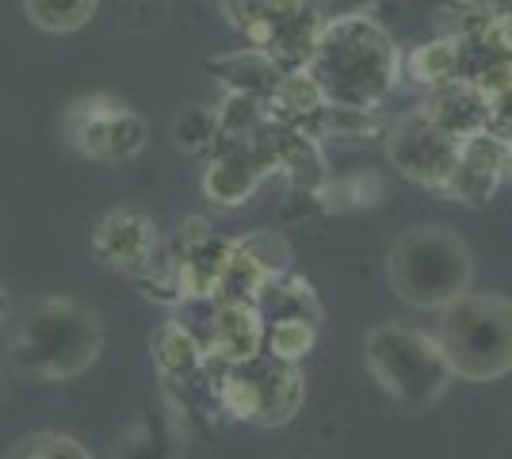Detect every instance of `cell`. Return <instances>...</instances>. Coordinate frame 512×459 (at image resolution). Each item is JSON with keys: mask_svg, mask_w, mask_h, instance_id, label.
<instances>
[{"mask_svg": "<svg viewBox=\"0 0 512 459\" xmlns=\"http://www.w3.org/2000/svg\"><path fill=\"white\" fill-rule=\"evenodd\" d=\"M4 368L27 383H69L104 352V322L77 299H27L8 314Z\"/></svg>", "mask_w": 512, "mask_h": 459, "instance_id": "cell-1", "label": "cell"}, {"mask_svg": "<svg viewBox=\"0 0 512 459\" xmlns=\"http://www.w3.org/2000/svg\"><path fill=\"white\" fill-rule=\"evenodd\" d=\"M402 73V54L371 16L325 20L310 77L325 92V104L371 111L390 96Z\"/></svg>", "mask_w": 512, "mask_h": 459, "instance_id": "cell-2", "label": "cell"}, {"mask_svg": "<svg viewBox=\"0 0 512 459\" xmlns=\"http://www.w3.org/2000/svg\"><path fill=\"white\" fill-rule=\"evenodd\" d=\"M390 287L413 310H444L474 284V253L451 226H409L390 245Z\"/></svg>", "mask_w": 512, "mask_h": 459, "instance_id": "cell-3", "label": "cell"}, {"mask_svg": "<svg viewBox=\"0 0 512 459\" xmlns=\"http://www.w3.org/2000/svg\"><path fill=\"white\" fill-rule=\"evenodd\" d=\"M432 337L455 379L497 383L512 372V299L467 291L440 310Z\"/></svg>", "mask_w": 512, "mask_h": 459, "instance_id": "cell-4", "label": "cell"}, {"mask_svg": "<svg viewBox=\"0 0 512 459\" xmlns=\"http://www.w3.org/2000/svg\"><path fill=\"white\" fill-rule=\"evenodd\" d=\"M363 364H367L371 379L402 410H413V414L436 406L455 379L436 337H428L421 329L398 326V322L375 326L363 337Z\"/></svg>", "mask_w": 512, "mask_h": 459, "instance_id": "cell-5", "label": "cell"}, {"mask_svg": "<svg viewBox=\"0 0 512 459\" xmlns=\"http://www.w3.org/2000/svg\"><path fill=\"white\" fill-rule=\"evenodd\" d=\"M222 406L249 425H287L302 406V375L295 364L256 352L241 364H230L222 379Z\"/></svg>", "mask_w": 512, "mask_h": 459, "instance_id": "cell-6", "label": "cell"}, {"mask_svg": "<svg viewBox=\"0 0 512 459\" xmlns=\"http://www.w3.org/2000/svg\"><path fill=\"white\" fill-rule=\"evenodd\" d=\"M65 134L77 150L92 157V161H130L134 153L146 150V119L138 111H130L119 100H107V96H92L73 104L69 119H65Z\"/></svg>", "mask_w": 512, "mask_h": 459, "instance_id": "cell-7", "label": "cell"}, {"mask_svg": "<svg viewBox=\"0 0 512 459\" xmlns=\"http://www.w3.org/2000/svg\"><path fill=\"white\" fill-rule=\"evenodd\" d=\"M455 157H459V138L440 131L421 108L409 111L390 134V161L398 165V173L436 192L448 184Z\"/></svg>", "mask_w": 512, "mask_h": 459, "instance_id": "cell-8", "label": "cell"}, {"mask_svg": "<svg viewBox=\"0 0 512 459\" xmlns=\"http://www.w3.org/2000/svg\"><path fill=\"white\" fill-rule=\"evenodd\" d=\"M272 169H279V165L268 138H256V134L241 138V142H230L226 150L214 153V161L207 165V176H203V192L218 207H241V203L253 199L260 180Z\"/></svg>", "mask_w": 512, "mask_h": 459, "instance_id": "cell-9", "label": "cell"}, {"mask_svg": "<svg viewBox=\"0 0 512 459\" xmlns=\"http://www.w3.org/2000/svg\"><path fill=\"white\" fill-rule=\"evenodd\" d=\"M505 169H509V142L493 131H478L459 142L455 169H451L448 184L440 192L448 199H455V203L482 207L497 192Z\"/></svg>", "mask_w": 512, "mask_h": 459, "instance_id": "cell-10", "label": "cell"}, {"mask_svg": "<svg viewBox=\"0 0 512 459\" xmlns=\"http://www.w3.org/2000/svg\"><path fill=\"white\" fill-rule=\"evenodd\" d=\"M421 111L440 131H448L459 142L478 131H490L493 123V100L478 85H470L467 77H459L444 88H432V96L421 104Z\"/></svg>", "mask_w": 512, "mask_h": 459, "instance_id": "cell-11", "label": "cell"}, {"mask_svg": "<svg viewBox=\"0 0 512 459\" xmlns=\"http://www.w3.org/2000/svg\"><path fill=\"white\" fill-rule=\"evenodd\" d=\"M153 222L146 215H138V211H111L100 226H96V234H92V249H96V257L111 268H127V272H138V268H146L150 264V253H153Z\"/></svg>", "mask_w": 512, "mask_h": 459, "instance_id": "cell-12", "label": "cell"}, {"mask_svg": "<svg viewBox=\"0 0 512 459\" xmlns=\"http://www.w3.org/2000/svg\"><path fill=\"white\" fill-rule=\"evenodd\" d=\"M264 349V318L253 303H226L218 299L207 329V352L222 356L226 364H241Z\"/></svg>", "mask_w": 512, "mask_h": 459, "instance_id": "cell-13", "label": "cell"}, {"mask_svg": "<svg viewBox=\"0 0 512 459\" xmlns=\"http://www.w3.org/2000/svg\"><path fill=\"white\" fill-rule=\"evenodd\" d=\"M207 69L230 92H245V96H272L276 85L283 81L279 62L268 50H260V46L237 50V54H226V58H214V62H207Z\"/></svg>", "mask_w": 512, "mask_h": 459, "instance_id": "cell-14", "label": "cell"}, {"mask_svg": "<svg viewBox=\"0 0 512 459\" xmlns=\"http://www.w3.org/2000/svg\"><path fill=\"white\" fill-rule=\"evenodd\" d=\"M406 69L417 85L444 88L463 77V46H459V39H451V35L432 39V43H421L409 54Z\"/></svg>", "mask_w": 512, "mask_h": 459, "instance_id": "cell-15", "label": "cell"}, {"mask_svg": "<svg viewBox=\"0 0 512 459\" xmlns=\"http://www.w3.org/2000/svg\"><path fill=\"white\" fill-rule=\"evenodd\" d=\"M100 0H23L27 20L35 23L46 35H69L81 31L96 16Z\"/></svg>", "mask_w": 512, "mask_h": 459, "instance_id": "cell-16", "label": "cell"}, {"mask_svg": "<svg viewBox=\"0 0 512 459\" xmlns=\"http://www.w3.org/2000/svg\"><path fill=\"white\" fill-rule=\"evenodd\" d=\"M272 104L279 108V115L287 123H310L321 108H325V92L318 88V81L310 77V69H299V73H287L283 81L272 92Z\"/></svg>", "mask_w": 512, "mask_h": 459, "instance_id": "cell-17", "label": "cell"}, {"mask_svg": "<svg viewBox=\"0 0 512 459\" xmlns=\"http://www.w3.org/2000/svg\"><path fill=\"white\" fill-rule=\"evenodd\" d=\"M314 329L318 322L310 318H276V322H264V349L276 360L295 364L299 356L314 349Z\"/></svg>", "mask_w": 512, "mask_h": 459, "instance_id": "cell-18", "label": "cell"}, {"mask_svg": "<svg viewBox=\"0 0 512 459\" xmlns=\"http://www.w3.org/2000/svg\"><path fill=\"white\" fill-rule=\"evenodd\" d=\"M218 119V134L226 142H241V138H253L264 127V104L260 96H245V92H226L222 108L214 111Z\"/></svg>", "mask_w": 512, "mask_h": 459, "instance_id": "cell-19", "label": "cell"}, {"mask_svg": "<svg viewBox=\"0 0 512 459\" xmlns=\"http://www.w3.org/2000/svg\"><path fill=\"white\" fill-rule=\"evenodd\" d=\"M203 360V345L192 337V329L184 326H165L157 333V364L169 375H192Z\"/></svg>", "mask_w": 512, "mask_h": 459, "instance_id": "cell-20", "label": "cell"}, {"mask_svg": "<svg viewBox=\"0 0 512 459\" xmlns=\"http://www.w3.org/2000/svg\"><path fill=\"white\" fill-rule=\"evenodd\" d=\"M4 459H92V452L69 433H27L8 448Z\"/></svg>", "mask_w": 512, "mask_h": 459, "instance_id": "cell-21", "label": "cell"}, {"mask_svg": "<svg viewBox=\"0 0 512 459\" xmlns=\"http://www.w3.org/2000/svg\"><path fill=\"white\" fill-rule=\"evenodd\" d=\"M172 134H176L180 150H203V146H211L214 138H218V119L207 108H188L176 119Z\"/></svg>", "mask_w": 512, "mask_h": 459, "instance_id": "cell-22", "label": "cell"}, {"mask_svg": "<svg viewBox=\"0 0 512 459\" xmlns=\"http://www.w3.org/2000/svg\"><path fill=\"white\" fill-rule=\"evenodd\" d=\"M237 249H245L249 257H253L268 276H283L287 272V261H291V253H287V241L276 238L272 230H260L253 238L237 241Z\"/></svg>", "mask_w": 512, "mask_h": 459, "instance_id": "cell-23", "label": "cell"}, {"mask_svg": "<svg viewBox=\"0 0 512 459\" xmlns=\"http://www.w3.org/2000/svg\"><path fill=\"white\" fill-rule=\"evenodd\" d=\"M375 0H325L318 12L321 20H348V16H367Z\"/></svg>", "mask_w": 512, "mask_h": 459, "instance_id": "cell-24", "label": "cell"}, {"mask_svg": "<svg viewBox=\"0 0 512 459\" xmlns=\"http://www.w3.org/2000/svg\"><path fill=\"white\" fill-rule=\"evenodd\" d=\"M115 459H161L157 444H119Z\"/></svg>", "mask_w": 512, "mask_h": 459, "instance_id": "cell-25", "label": "cell"}, {"mask_svg": "<svg viewBox=\"0 0 512 459\" xmlns=\"http://www.w3.org/2000/svg\"><path fill=\"white\" fill-rule=\"evenodd\" d=\"M8 314H12V306H8V295H4V287H0V333L8 326Z\"/></svg>", "mask_w": 512, "mask_h": 459, "instance_id": "cell-26", "label": "cell"}, {"mask_svg": "<svg viewBox=\"0 0 512 459\" xmlns=\"http://www.w3.org/2000/svg\"><path fill=\"white\" fill-rule=\"evenodd\" d=\"M505 176L512 180V138H509V169H505Z\"/></svg>", "mask_w": 512, "mask_h": 459, "instance_id": "cell-27", "label": "cell"}, {"mask_svg": "<svg viewBox=\"0 0 512 459\" xmlns=\"http://www.w3.org/2000/svg\"><path fill=\"white\" fill-rule=\"evenodd\" d=\"M0 402H4V383H0Z\"/></svg>", "mask_w": 512, "mask_h": 459, "instance_id": "cell-28", "label": "cell"}, {"mask_svg": "<svg viewBox=\"0 0 512 459\" xmlns=\"http://www.w3.org/2000/svg\"><path fill=\"white\" fill-rule=\"evenodd\" d=\"M314 4H318V8H321V4H325V0H314Z\"/></svg>", "mask_w": 512, "mask_h": 459, "instance_id": "cell-29", "label": "cell"}]
</instances>
